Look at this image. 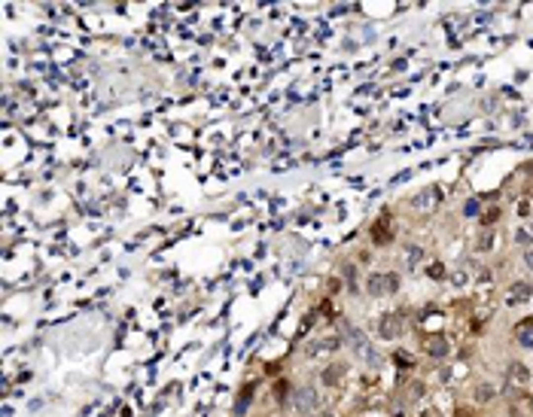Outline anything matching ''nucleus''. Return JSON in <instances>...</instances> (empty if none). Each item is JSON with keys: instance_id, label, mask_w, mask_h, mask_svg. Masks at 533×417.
I'll list each match as a JSON object with an SVG mask.
<instances>
[{"instance_id": "8", "label": "nucleus", "mask_w": 533, "mask_h": 417, "mask_svg": "<svg viewBox=\"0 0 533 417\" xmlns=\"http://www.w3.org/2000/svg\"><path fill=\"white\" fill-rule=\"evenodd\" d=\"M339 338H326V341H317V344H311L308 347V356H323V353H332L335 347H339Z\"/></svg>"}, {"instance_id": "20", "label": "nucleus", "mask_w": 533, "mask_h": 417, "mask_svg": "<svg viewBox=\"0 0 533 417\" xmlns=\"http://www.w3.org/2000/svg\"><path fill=\"white\" fill-rule=\"evenodd\" d=\"M420 417H439V411H433V408H426V411H423Z\"/></svg>"}, {"instance_id": "9", "label": "nucleus", "mask_w": 533, "mask_h": 417, "mask_svg": "<svg viewBox=\"0 0 533 417\" xmlns=\"http://www.w3.org/2000/svg\"><path fill=\"white\" fill-rule=\"evenodd\" d=\"M509 378L515 380V384H521V387H524L527 380H530V369L524 366V362H512V366H509Z\"/></svg>"}, {"instance_id": "4", "label": "nucleus", "mask_w": 533, "mask_h": 417, "mask_svg": "<svg viewBox=\"0 0 533 417\" xmlns=\"http://www.w3.org/2000/svg\"><path fill=\"white\" fill-rule=\"evenodd\" d=\"M344 375H347V366H344V362H332V366L323 369V375H320V378H323L326 387H339L342 380H344Z\"/></svg>"}, {"instance_id": "21", "label": "nucleus", "mask_w": 533, "mask_h": 417, "mask_svg": "<svg viewBox=\"0 0 533 417\" xmlns=\"http://www.w3.org/2000/svg\"><path fill=\"white\" fill-rule=\"evenodd\" d=\"M530 228H533V223H530Z\"/></svg>"}, {"instance_id": "3", "label": "nucleus", "mask_w": 533, "mask_h": 417, "mask_svg": "<svg viewBox=\"0 0 533 417\" xmlns=\"http://www.w3.org/2000/svg\"><path fill=\"white\" fill-rule=\"evenodd\" d=\"M509 414L512 417H533V402L527 393H515L509 399Z\"/></svg>"}, {"instance_id": "15", "label": "nucleus", "mask_w": 533, "mask_h": 417, "mask_svg": "<svg viewBox=\"0 0 533 417\" xmlns=\"http://www.w3.org/2000/svg\"><path fill=\"white\" fill-rule=\"evenodd\" d=\"M530 329H533V317H530V320H524V323H518V326H515V332H518V335H521V332H530Z\"/></svg>"}, {"instance_id": "18", "label": "nucleus", "mask_w": 533, "mask_h": 417, "mask_svg": "<svg viewBox=\"0 0 533 417\" xmlns=\"http://www.w3.org/2000/svg\"><path fill=\"white\" fill-rule=\"evenodd\" d=\"M524 262H527V268L533 271V247H527V253H524Z\"/></svg>"}, {"instance_id": "6", "label": "nucleus", "mask_w": 533, "mask_h": 417, "mask_svg": "<svg viewBox=\"0 0 533 417\" xmlns=\"http://www.w3.org/2000/svg\"><path fill=\"white\" fill-rule=\"evenodd\" d=\"M423 350L430 353V356H445V353H448V341L442 338V335H430V338H426V344H423Z\"/></svg>"}, {"instance_id": "14", "label": "nucleus", "mask_w": 533, "mask_h": 417, "mask_svg": "<svg viewBox=\"0 0 533 417\" xmlns=\"http://www.w3.org/2000/svg\"><path fill=\"white\" fill-rule=\"evenodd\" d=\"M518 338H521V347H533V329H530V332H521Z\"/></svg>"}, {"instance_id": "12", "label": "nucleus", "mask_w": 533, "mask_h": 417, "mask_svg": "<svg viewBox=\"0 0 533 417\" xmlns=\"http://www.w3.org/2000/svg\"><path fill=\"white\" fill-rule=\"evenodd\" d=\"M423 393H426V390H423L420 380H415V384L408 387V399H415V402H418V399H423Z\"/></svg>"}, {"instance_id": "13", "label": "nucleus", "mask_w": 533, "mask_h": 417, "mask_svg": "<svg viewBox=\"0 0 533 417\" xmlns=\"http://www.w3.org/2000/svg\"><path fill=\"white\" fill-rule=\"evenodd\" d=\"M420 259V247H408L405 250V262H418Z\"/></svg>"}, {"instance_id": "1", "label": "nucleus", "mask_w": 533, "mask_h": 417, "mask_svg": "<svg viewBox=\"0 0 533 417\" xmlns=\"http://www.w3.org/2000/svg\"><path fill=\"white\" fill-rule=\"evenodd\" d=\"M378 332H381L384 338H399V335L405 332V320H402V314H390V317H384V320L378 323Z\"/></svg>"}, {"instance_id": "5", "label": "nucleus", "mask_w": 533, "mask_h": 417, "mask_svg": "<svg viewBox=\"0 0 533 417\" xmlns=\"http://www.w3.org/2000/svg\"><path fill=\"white\" fill-rule=\"evenodd\" d=\"M533 296V286L530 283H524V280H518V283H512L509 289H506V299L515 304V302H527Z\"/></svg>"}, {"instance_id": "17", "label": "nucleus", "mask_w": 533, "mask_h": 417, "mask_svg": "<svg viewBox=\"0 0 533 417\" xmlns=\"http://www.w3.org/2000/svg\"><path fill=\"white\" fill-rule=\"evenodd\" d=\"M496 216H500V210H488V216H482V223H488V226H491V223L496 220Z\"/></svg>"}, {"instance_id": "10", "label": "nucleus", "mask_w": 533, "mask_h": 417, "mask_svg": "<svg viewBox=\"0 0 533 417\" xmlns=\"http://www.w3.org/2000/svg\"><path fill=\"white\" fill-rule=\"evenodd\" d=\"M491 399H494V387L491 384H482L475 390V402H491Z\"/></svg>"}, {"instance_id": "11", "label": "nucleus", "mask_w": 533, "mask_h": 417, "mask_svg": "<svg viewBox=\"0 0 533 417\" xmlns=\"http://www.w3.org/2000/svg\"><path fill=\"white\" fill-rule=\"evenodd\" d=\"M426 274H430L433 280H442V277H445V265H442V262H430V265H426Z\"/></svg>"}, {"instance_id": "7", "label": "nucleus", "mask_w": 533, "mask_h": 417, "mask_svg": "<svg viewBox=\"0 0 533 417\" xmlns=\"http://www.w3.org/2000/svg\"><path fill=\"white\" fill-rule=\"evenodd\" d=\"M366 289H369V296H384L387 293V277L384 274H369V280H366Z\"/></svg>"}, {"instance_id": "2", "label": "nucleus", "mask_w": 533, "mask_h": 417, "mask_svg": "<svg viewBox=\"0 0 533 417\" xmlns=\"http://www.w3.org/2000/svg\"><path fill=\"white\" fill-rule=\"evenodd\" d=\"M314 405H317V393H314L311 387H302V390H296V393H293V408H296L299 414L314 411Z\"/></svg>"}, {"instance_id": "16", "label": "nucleus", "mask_w": 533, "mask_h": 417, "mask_svg": "<svg viewBox=\"0 0 533 417\" xmlns=\"http://www.w3.org/2000/svg\"><path fill=\"white\" fill-rule=\"evenodd\" d=\"M396 286H399V277L390 274V277H387V293H396Z\"/></svg>"}, {"instance_id": "19", "label": "nucleus", "mask_w": 533, "mask_h": 417, "mask_svg": "<svg viewBox=\"0 0 533 417\" xmlns=\"http://www.w3.org/2000/svg\"><path fill=\"white\" fill-rule=\"evenodd\" d=\"M457 417H472V411L469 408H457Z\"/></svg>"}]
</instances>
